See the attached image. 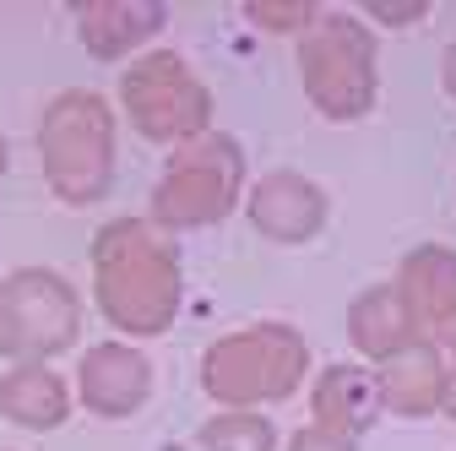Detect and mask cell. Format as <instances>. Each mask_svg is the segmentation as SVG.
Masks as SVG:
<instances>
[{
  "instance_id": "cell-19",
  "label": "cell",
  "mask_w": 456,
  "mask_h": 451,
  "mask_svg": "<svg viewBox=\"0 0 456 451\" xmlns=\"http://www.w3.org/2000/svg\"><path fill=\"white\" fill-rule=\"evenodd\" d=\"M429 6H424V0H413V6H370V17L375 22H419Z\"/></svg>"
},
{
  "instance_id": "cell-14",
  "label": "cell",
  "mask_w": 456,
  "mask_h": 451,
  "mask_svg": "<svg viewBox=\"0 0 456 451\" xmlns=\"http://www.w3.org/2000/svg\"><path fill=\"white\" fill-rule=\"evenodd\" d=\"M0 414L22 430H54L71 414V391L49 365H17L0 381Z\"/></svg>"
},
{
  "instance_id": "cell-5",
  "label": "cell",
  "mask_w": 456,
  "mask_h": 451,
  "mask_svg": "<svg viewBox=\"0 0 456 451\" xmlns=\"http://www.w3.org/2000/svg\"><path fill=\"white\" fill-rule=\"evenodd\" d=\"M305 93L326 120H359L375 103V33L359 17L321 12L299 38Z\"/></svg>"
},
{
  "instance_id": "cell-7",
  "label": "cell",
  "mask_w": 456,
  "mask_h": 451,
  "mask_svg": "<svg viewBox=\"0 0 456 451\" xmlns=\"http://www.w3.org/2000/svg\"><path fill=\"white\" fill-rule=\"evenodd\" d=\"M120 103L147 142H191L212 131V93L175 49H152L120 77Z\"/></svg>"
},
{
  "instance_id": "cell-18",
  "label": "cell",
  "mask_w": 456,
  "mask_h": 451,
  "mask_svg": "<svg viewBox=\"0 0 456 451\" xmlns=\"http://www.w3.org/2000/svg\"><path fill=\"white\" fill-rule=\"evenodd\" d=\"M289 451H364V446H359V440H348V435H337V430L305 424V430L289 440Z\"/></svg>"
},
{
  "instance_id": "cell-20",
  "label": "cell",
  "mask_w": 456,
  "mask_h": 451,
  "mask_svg": "<svg viewBox=\"0 0 456 451\" xmlns=\"http://www.w3.org/2000/svg\"><path fill=\"white\" fill-rule=\"evenodd\" d=\"M440 408H445V414L456 419V359L445 365V403H440Z\"/></svg>"
},
{
  "instance_id": "cell-15",
  "label": "cell",
  "mask_w": 456,
  "mask_h": 451,
  "mask_svg": "<svg viewBox=\"0 0 456 451\" xmlns=\"http://www.w3.org/2000/svg\"><path fill=\"white\" fill-rule=\"evenodd\" d=\"M348 337L364 359H396L408 343H413V326H408V310H403V294L391 283H375L354 299L348 310Z\"/></svg>"
},
{
  "instance_id": "cell-13",
  "label": "cell",
  "mask_w": 456,
  "mask_h": 451,
  "mask_svg": "<svg viewBox=\"0 0 456 451\" xmlns=\"http://www.w3.org/2000/svg\"><path fill=\"white\" fill-rule=\"evenodd\" d=\"M380 398L386 408L408 414V419H424L445 403V365L429 343H408L396 359H386L380 370Z\"/></svg>"
},
{
  "instance_id": "cell-3",
  "label": "cell",
  "mask_w": 456,
  "mask_h": 451,
  "mask_svg": "<svg viewBox=\"0 0 456 451\" xmlns=\"http://www.w3.org/2000/svg\"><path fill=\"white\" fill-rule=\"evenodd\" d=\"M305 370H310V348L294 326H250V332L217 337L207 348L201 386H207V398L228 408H250V403L294 398Z\"/></svg>"
},
{
  "instance_id": "cell-21",
  "label": "cell",
  "mask_w": 456,
  "mask_h": 451,
  "mask_svg": "<svg viewBox=\"0 0 456 451\" xmlns=\"http://www.w3.org/2000/svg\"><path fill=\"white\" fill-rule=\"evenodd\" d=\"M445 93H451V98H456V44H451V49H445Z\"/></svg>"
},
{
  "instance_id": "cell-16",
  "label": "cell",
  "mask_w": 456,
  "mask_h": 451,
  "mask_svg": "<svg viewBox=\"0 0 456 451\" xmlns=\"http://www.w3.org/2000/svg\"><path fill=\"white\" fill-rule=\"evenodd\" d=\"M196 451H277V430L261 414L228 408L196 430Z\"/></svg>"
},
{
  "instance_id": "cell-11",
  "label": "cell",
  "mask_w": 456,
  "mask_h": 451,
  "mask_svg": "<svg viewBox=\"0 0 456 451\" xmlns=\"http://www.w3.org/2000/svg\"><path fill=\"white\" fill-rule=\"evenodd\" d=\"M310 408H315V424L321 430H337L359 440L364 430H375L386 398H380V375L364 370V365H326L315 391H310Z\"/></svg>"
},
{
  "instance_id": "cell-6",
  "label": "cell",
  "mask_w": 456,
  "mask_h": 451,
  "mask_svg": "<svg viewBox=\"0 0 456 451\" xmlns=\"http://www.w3.org/2000/svg\"><path fill=\"white\" fill-rule=\"evenodd\" d=\"M82 337V299L61 272L22 266L0 283V354L38 365Z\"/></svg>"
},
{
  "instance_id": "cell-12",
  "label": "cell",
  "mask_w": 456,
  "mask_h": 451,
  "mask_svg": "<svg viewBox=\"0 0 456 451\" xmlns=\"http://www.w3.org/2000/svg\"><path fill=\"white\" fill-rule=\"evenodd\" d=\"M77 28L82 44L98 54V61H120L136 44H147L163 28V6H136V0H87L77 6Z\"/></svg>"
},
{
  "instance_id": "cell-8",
  "label": "cell",
  "mask_w": 456,
  "mask_h": 451,
  "mask_svg": "<svg viewBox=\"0 0 456 451\" xmlns=\"http://www.w3.org/2000/svg\"><path fill=\"white\" fill-rule=\"evenodd\" d=\"M391 289L403 294V310H408V326L419 343L456 348V250H445V245L413 250Z\"/></svg>"
},
{
  "instance_id": "cell-22",
  "label": "cell",
  "mask_w": 456,
  "mask_h": 451,
  "mask_svg": "<svg viewBox=\"0 0 456 451\" xmlns=\"http://www.w3.org/2000/svg\"><path fill=\"white\" fill-rule=\"evenodd\" d=\"M0 175H6V136H0Z\"/></svg>"
},
{
  "instance_id": "cell-10",
  "label": "cell",
  "mask_w": 456,
  "mask_h": 451,
  "mask_svg": "<svg viewBox=\"0 0 456 451\" xmlns=\"http://www.w3.org/2000/svg\"><path fill=\"white\" fill-rule=\"evenodd\" d=\"M326 191L305 175H294V168H277V175H266L256 191H250V223L277 240V245H305L326 229Z\"/></svg>"
},
{
  "instance_id": "cell-9",
  "label": "cell",
  "mask_w": 456,
  "mask_h": 451,
  "mask_svg": "<svg viewBox=\"0 0 456 451\" xmlns=\"http://www.w3.org/2000/svg\"><path fill=\"white\" fill-rule=\"evenodd\" d=\"M77 386H82V403L98 419H131L152 398V359L131 343H98L82 354Z\"/></svg>"
},
{
  "instance_id": "cell-2",
  "label": "cell",
  "mask_w": 456,
  "mask_h": 451,
  "mask_svg": "<svg viewBox=\"0 0 456 451\" xmlns=\"http://www.w3.org/2000/svg\"><path fill=\"white\" fill-rule=\"evenodd\" d=\"M38 158H44L49 191L61 201H71V207L103 201L109 180H114V115H109V103L87 87L61 93L44 109Z\"/></svg>"
},
{
  "instance_id": "cell-1",
  "label": "cell",
  "mask_w": 456,
  "mask_h": 451,
  "mask_svg": "<svg viewBox=\"0 0 456 451\" xmlns=\"http://www.w3.org/2000/svg\"><path fill=\"white\" fill-rule=\"evenodd\" d=\"M93 294L109 326L158 337L180 316V256L147 217H114L93 240Z\"/></svg>"
},
{
  "instance_id": "cell-17",
  "label": "cell",
  "mask_w": 456,
  "mask_h": 451,
  "mask_svg": "<svg viewBox=\"0 0 456 451\" xmlns=\"http://www.w3.org/2000/svg\"><path fill=\"white\" fill-rule=\"evenodd\" d=\"M321 17V6L310 0H250V22L272 28V33H305Z\"/></svg>"
},
{
  "instance_id": "cell-4",
  "label": "cell",
  "mask_w": 456,
  "mask_h": 451,
  "mask_svg": "<svg viewBox=\"0 0 456 451\" xmlns=\"http://www.w3.org/2000/svg\"><path fill=\"white\" fill-rule=\"evenodd\" d=\"M240 180H245V152L234 136L223 131H201L191 142L175 147L163 180L152 191V223L163 229H201L234 212L240 201Z\"/></svg>"
}]
</instances>
